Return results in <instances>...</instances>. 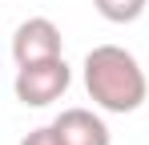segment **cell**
<instances>
[{
  "label": "cell",
  "mask_w": 149,
  "mask_h": 145,
  "mask_svg": "<svg viewBox=\"0 0 149 145\" xmlns=\"http://www.w3.org/2000/svg\"><path fill=\"white\" fill-rule=\"evenodd\" d=\"M85 89L105 113H137L149 97V81L129 48L97 45L85 56Z\"/></svg>",
  "instance_id": "cell-1"
},
{
  "label": "cell",
  "mask_w": 149,
  "mask_h": 145,
  "mask_svg": "<svg viewBox=\"0 0 149 145\" xmlns=\"http://www.w3.org/2000/svg\"><path fill=\"white\" fill-rule=\"evenodd\" d=\"M73 85V69L65 65V56H52V61H36V65H16V101L28 109H45L52 101L69 93Z\"/></svg>",
  "instance_id": "cell-2"
},
{
  "label": "cell",
  "mask_w": 149,
  "mask_h": 145,
  "mask_svg": "<svg viewBox=\"0 0 149 145\" xmlns=\"http://www.w3.org/2000/svg\"><path fill=\"white\" fill-rule=\"evenodd\" d=\"M65 36L49 16H28L24 24H16L12 32V61L16 65H36V61H52L61 56Z\"/></svg>",
  "instance_id": "cell-3"
},
{
  "label": "cell",
  "mask_w": 149,
  "mask_h": 145,
  "mask_svg": "<svg viewBox=\"0 0 149 145\" xmlns=\"http://www.w3.org/2000/svg\"><path fill=\"white\" fill-rule=\"evenodd\" d=\"M52 133L61 145H109V125L93 113V109H61L52 121Z\"/></svg>",
  "instance_id": "cell-4"
},
{
  "label": "cell",
  "mask_w": 149,
  "mask_h": 145,
  "mask_svg": "<svg viewBox=\"0 0 149 145\" xmlns=\"http://www.w3.org/2000/svg\"><path fill=\"white\" fill-rule=\"evenodd\" d=\"M145 4L149 0H93V8H97L109 24H133L145 12Z\"/></svg>",
  "instance_id": "cell-5"
},
{
  "label": "cell",
  "mask_w": 149,
  "mask_h": 145,
  "mask_svg": "<svg viewBox=\"0 0 149 145\" xmlns=\"http://www.w3.org/2000/svg\"><path fill=\"white\" fill-rule=\"evenodd\" d=\"M20 145H61V141H56L52 125H40V129H32V133H24V141H20Z\"/></svg>",
  "instance_id": "cell-6"
}]
</instances>
